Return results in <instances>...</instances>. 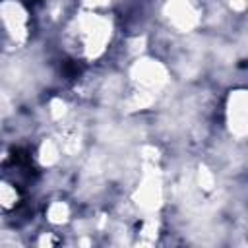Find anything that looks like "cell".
<instances>
[{"mask_svg": "<svg viewBox=\"0 0 248 248\" xmlns=\"http://www.w3.org/2000/svg\"><path fill=\"white\" fill-rule=\"evenodd\" d=\"M17 200V192L10 184H0V205L2 207H12Z\"/></svg>", "mask_w": 248, "mask_h": 248, "instance_id": "6da1fadb", "label": "cell"}, {"mask_svg": "<svg viewBox=\"0 0 248 248\" xmlns=\"http://www.w3.org/2000/svg\"><path fill=\"white\" fill-rule=\"evenodd\" d=\"M48 215H50V219L52 221H64L66 219V207L62 205V203H54L52 207H50V211H48Z\"/></svg>", "mask_w": 248, "mask_h": 248, "instance_id": "7a4b0ae2", "label": "cell"}, {"mask_svg": "<svg viewBox=\"0 0 248 248\" xmlns=\"http://www.w3.org/2000/svg\"><path fill=\"white\" fill-rule=\"evenodd\" d=\"M145 76H157V66H153V64H151V66H149V72H147ZM141 81H143V83H155V79H153V78H143Z\"/></svg>", "mask_w": 248, "mask_h": 248, "instance_id": "3957f363", "label": "cell"}]
</instances>
